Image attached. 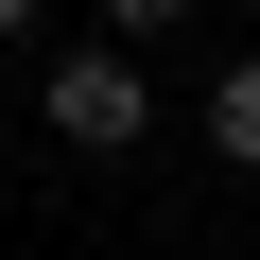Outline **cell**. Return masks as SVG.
Here are the masks:
<instances>
[{"label":"cell","instance_id":"3957f363","mask_svg":"<svg viewBox=\"0 0 260 260\" xmlns=\"http://www.w3.org/2000/svg\"><path fill=\"white\" fill-rule=\"evenodd\" d=\"M104 35H191V0H104Z\"/></svg>","mask_w":260,"mask_h":260},{"label":"cell","instance_id":"277c9868","mask_svg":"<svg viewBox=\"0 0 260 260\" xmlns=\"http://www.w3.org/2000/svg\"><path fill=\"white\" fill-rule=\"evenodd\" d=\"M35 18H52V0H0V35H35Z\"/></svg>","mask_w":260,"mask_h":260},{"label":"cell","instance_id":"6da1fadb","mask_svg":"<svg viewBox=\"0 0 260 260\" xmlns=\"http://www.w3.org/2000/svg\"><path fill=\"white\" fill-rule=\"evenodd\" d=\"M35 121H52L70 156H139V139H156V87H139V52H104V35H87V52L35 70Z\"/></svg>","mask_w":260,"mask_h":260},{"label":"cell","instance_id":"7a4b0ae2","mask_svg":"<svg viewBox=\"0 0 260 260\" xmlns=\"http://www.w3.org/2000/svg\"><path fill=\"white\" fill-rule=\"evenodd\" d=\"M208 156H225V174H260V52H225V70H208Z\"/></svg>","mask_w":260,"mask_h":260}]
</instances>
